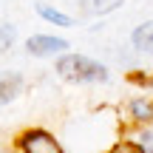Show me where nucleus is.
Here are the masks:
<instances>
[{"label": "nucleus", "mask_w": 153, "mask_h": 153, "mask_svg": "<svg viewBox=\"0 0 153 153\" xmlns=\"http://www.w3.org/2000/svg\"><path fill=\"white\" fill-rule=\"evenodd\" d=\"M54 74L74 85H105L111 82V68L79 51H62L54 57Z\"/></svg>", "instance_id": "1"}, {"label": "nucleus", "mask_w": 153, "mask_h": 153, "mask_svg": "<svg viewBox=\"0 0 153 153\" xmlns=\"http://www.w3.org/2000/svg\"><path fill=\"white\" fill-rule=\"evenodd\" d=\"M14 153H65V148L48 128H26L14 136Z\"/></svg>", "instance_id": "2"}, {"label": "nucleus", "mask_w": 153, "mask_h": 153, "mask_svg": "<svg viewBox=\"0 0 153 153\" xmlns=\"http://www.w3.org/2000/svg\"><path fill=\"white\" fill-rule=\"evenodd\" d=\"M68 48H71V43L60 34H31V37H26V54L37 57V60H54Z\"/></svg>", "instance_id": "3"}, {"label": "nucleus", "mask_w": 153, "mask_h": 153, "mask_svg": "<svg viewBox=\"0 0 153 153\" xmlns=\"http://www.w3.org/2000/svg\"><path fill=\"white\" fill-rule=\"evenodd\" d=\"M125 116H128V125L131 128L153 125V94L142 91L136 97H131L125 102Z\"/></svg>", "instance_id": "4"}, {"label": "nucleus", "mask_w": 153, "mask_h": 153, "mask_svg": "<svg viewBox=\"0 0 153 153\" xmlns=\"http://www.w3.org/2000/svg\"><path fill=\"white\" fill-rule=\"evenodd\" d=\"M23 88H26V76L14 68H3L0 71V108L11 105L23 94Z\"/></svg>", "instance_id": "5"}, {"label": "nucleus", "mask_w": 153, "mask_h": 153, "mask_svg": "<svg viewBox=\"0 0 153 153\" xmlns=\"http://www.w3.org/2000/svg\"><path fill=\"white\" fill-rule=\"evenodd\" d=\"M34 14H37L40 20H45L48 26H57V28H74L76 26V20L68 14V11L57 9V6L45 3V0H37V3H34Z\"/></svg>", "instance_id": "6"}, {"label": "nucleus", "mask_w": 153, "mask_h": 153, "mask_svg": "<svg viewBox=\"0 0 153 153\" xmlns=\"http://www.w3.org/2000/svg\"><path fill=\"white\" fill-rule=\"evenodd\" d=\"M131 48L136 54L153 57V20H142L139 26H133L131 31Z\"/></svg>", "instance_id": "7"}, {"label": "nucleus", "mask_w": 153, "mask_h": 153, "mask_svg": "<svg viewBox=\"0 0 153 153\" xmlns=\"http://www.w3.org/2000/svg\"><path fill=\"white\" fill-rule=\"evenodd\" d=\"M125 0H82V14L88 17H105L122 9Z\"/></svg>", "instance_id": "8"}, {"label": "nucleus", "mask_w": 153, "mask_h": 153, "mask_svg": "<svg viewBox=\"0 0 153 153\" xmlns=\"http://www.w3.org/2000/svg\"><path fill=\"white\" fill-rule=\"evenodd\" d=\"M17 43V26L11 20H0V54L11 51Z\"/></svg>", "instance_id": "9"}, {"label": "nucleus", "mask_w": 153, "mask_h": 153, "mask_svg": "<svg viewBox=\"0 0 153 153\" xmlns=\"http://www.w3.org/2000/svg\"><path fill=\"white\" fill-rule=\"evenodd\" d=\"M102 153H145V148L133 136H125V139H116V142L111 145L108 150H102Z\"/></svg>", "instance_id": "10"}, {"label": "nucleus", "mask_w": 153, "mask_h": 153, "mask_svg": "<svg viewBox=\"0 0 153 153\" xmlns=\"http://www.w3.org/2000/svg\"><path fill=\"white\" fill-rule=\"evenodd\" d=\"M139 145L145 148V153H153V125H145V128H133L131 133Z\"/></svg>", "instance_id": "11"}, {"label": "nucleus", "mask_w": 153, "mask_h": 153, "mask_svg": "<svg viewBox=\"0 0 153 153\" xmlns=\"http://www.w3.org/2000/svg\"><path fill=\"white\" fill-rule=\"evenodd\" d=\"M131 82H136V85H142L148 94H153V71H148V74L133 71V74H131Z\"/></svg>", "instance_id": "12"}]
</instances>
